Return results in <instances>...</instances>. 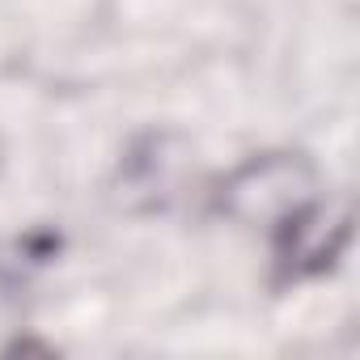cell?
Here are the masks:
<instances>
[{
  "label": "cell",
  "mask_w": 360,
  "mask_h": 360,
  "mask_svg": "<svg viewBox=\"0 0 360 360\" xmlns=\"http://www.w3.org/2000/svg\"><path fill=\"white\" fill-rule=\"evenodd\" d=\"M318 195V169L301 153H255L217 187V212L238 225H280Z\"/></svg>",
  "instance_id": "6da1fadb"
},
{
  "label": "cell",
  "mask_w": 360,
  "mask_h": 360,
  "mask_svg": "<svg viewBox=\"0 0 360 360\" xmlns=\"http://www.w3.org/2000/svg\"><path fill=\"white\" fill-rule=\"evenodd\" d=\"M276 233V280L280 284H297L309 276H322L326 267H335V259L343 255L347 238H352V208L347 200H309L297 212H288L280 225H271Z\"/></svg>",
  "instance_id": "7a4b0ae2"
}]
</instances>
